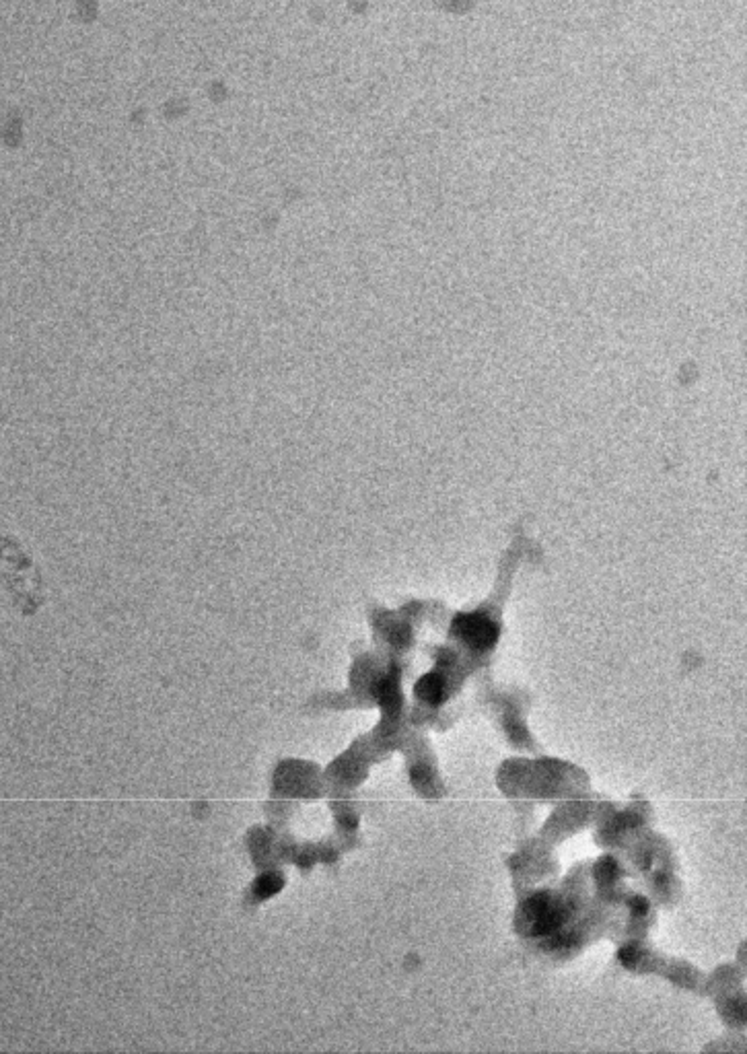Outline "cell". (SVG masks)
<instances>
[{
  "label": "cell",
  "mask_w": 747,
  "mask_h": 1054,
  "mask_svg": "<svg viewBox=\"0 0 747 1054\" xmlns=\"http://www.w3.org/2000/svg\"><path fill=\"white\" fill-rule=\"evenodd\" d=\"M523 915H525V919L529 923V933L531 935L546 937V935H552L554 931L560 929V925H562V921L566 917V912L550 896L538 894V896H531L523 904Z\"/></svg>",
  "instance_id": "1"
},
{
  "label": "cell",
  "mask_w": 747,
  "mask_h": 1054,
  "mask_svg": "<svg viewBox=\"0 0 747 1054\" xmlns=\"http://www.w3.org/2000/svg\"><path fill=\"white\" fill-rule=\"evenodd\" d=\"M453 632L476 651L490 649L498 639V628L484 616H459L453 624Z\"/></svg>",
  "instance_id": "2"
},
{
  "label": "cell",
  "mask_w": 747,
  "mask_h": 1054,
  "mask_svg": "<svg viewBox=\"0 0 747 1054\" xmlns=\"http://www.w3.org/2000/svg\"><path fill=\"white\" fill-rule=\"evenodd\" d=\"M416 692L418 696L429 702V705H439V702L443 700L445 696V680L437 674H431V676H424L418 684H416Z\"/></svg>",
  "instance_id": "3"
}]
</instances>
